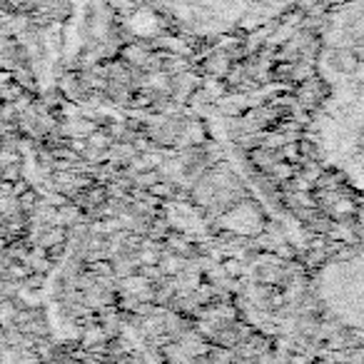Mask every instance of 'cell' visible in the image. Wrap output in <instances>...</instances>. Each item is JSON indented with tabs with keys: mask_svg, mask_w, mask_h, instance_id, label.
<instances>
[{
	"mask_svg": "<svg viewBox=\"0 0 364 364\" xmlns=\"http://www.w3.org/2000/svg\"><path fill=\"white\" fill-rule=\"evenodd\" d=\"M289 322L304 347L327 357L364 359V235L307 274Z\"/></svg>",
	"mask_w": 364,
	"mask_h": 364,
	"instance_id": "7a4b0ae2",
	"label": "cell"
},
{
	"mask_svg": "<svg viewBox=\"0 0 364 364\" xmlns=\"http://www.w3.org/2000/svg\"><path fill=\"white\" fill-rule=\"evenodd\" d=\"M314 145L329 170L364 188V0L329 16L317 55Z\"/></svg>",
	"mask_w": 364,
	"mask_h": 364,
	"instance_id": "6da1fadb",
	"label": "cell"
},
{
	"mask_svg": "<svg viewBox=\"0 0 364 364\" xmlns=\"http://www.w3.org/2000/svg\"><path fill=\"white\" fill-rule=\"evenodd\" d=\"M193 33H232L262 26L302 0H157Z\"/></svg>",
	"mask_w": 364,
	"mask_h": 364,
	"instance_id": "3957f363",
	"label": "cell"
}]
</instances>
